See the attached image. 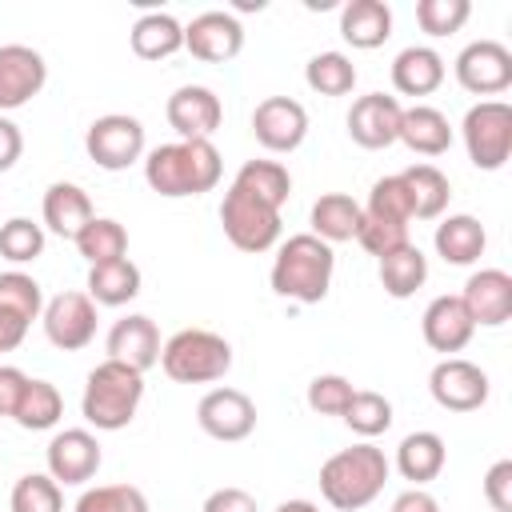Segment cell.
Listing matches in <instances>:
<instances>
[{
	"mask_svg": "<svg viewBox=\"0 0 512 512\" xmlns=\"http://www.w3.org/2000/svg\"><path fill=\"white\" fill-rule=\"evenodd\" d=\"M224 160L212 140H176L160 144L144 160V180L152 192L180 200V196H204L220 184Z\"/></svg>",
	"mask_w": 512,
	"mask_h": 512,
	"instance_id": "obj_1",
	"label": "cell"
},
{
	"mask_svg": "<svg viewBox=\"0 0 512 512\" xmlns=\"http://www.w3.org/2000/svg\"><path fill=\"white\" fill-rule=\"evenodd\" d=\"M388 472H392V464L376 444L340 448L336 456H328L320 464V496L336 512H360L384 492Z\"/></svg>",
	"mask_w": 512,
	"mask_h": 512,
	"instance_id": "obj_2",
	"label": "cell"
},
{
	"mask_svg": "<svg viewBox=\"0 0 512 512\" xmlns=\"http://www.w3.org/2000/svg\"><path fill=\"white\" fill-rule=\"evenodd\" d=\"M332 268H336V252L332 244H324L312 232L288 236L272 260V292L296 304H320L332 288Z\"/></svg>",
	"mask_w": 512,
	"mask_h": 512,
	"instance_id": "obj_3",
	"label": "cell"
},
{
	"mask_svg": "<svg viewBox=\"0 0 512 512\" xmlns=\"http://www.w3.org/2000/svg\"><path fill=\"white\" fill-rule=\"evenodd\" d=\"M144 400V372L120 364V360H104L88 372L84 396H80V412L92 428L100 432H120L132 424L136 408Z\"/></svg>",
	"mask_w": 512,
	"mask_h": 512,
	"instance_id": "obj_4",
	"label": "cell"
},
{
	"mask_svg": "<svg viewBox=\"0 0 512 512\" xmlns=\"http://www.w3.org/2000/svg\"><path fill=\"white\" fill-rule=\"evenodd\" d=\"M160 368L176 384H212L232 368V344L208 328H180L160 344Z\"/></svg>",
	"mask_w": 512,
	"mask_h": 512,
	"instance_id": "obj_5",
	"label": "cell"
},
{
	"mask_svg": "<svg viewBox=\"0 0 512 512\" xmlns=\"http://www.w3.org/2000/svg\"><path fill=\"white\" fill-rule=\"evenodd\" d=\"M220 224H224V236L232 248L240 252H268L276 240H280V208L264 204L260 196L228 184L224 192V204H220Z\"/></svg>",
	"mask_w": 512,
	"mask_h": 512,
	"instance_id": "obj_6",
	"label": "cell"
},
{
	"mask_svg": "<svg viewBox=\"0 0 512 512\" xmlns=\"http://www.w3.org/2000/svg\"><path fill=\"white\" fill-rule=\"evenodd\" d=\"M464 148H468V160L480 168V172H496L508 164L512 156V104L504 100H480L464 112Z\"/></svg>",
	"mask_w": 512,
	"mask_h": 512,
	"instance_id": "obj_7",
	"label": "cell"
},
{
	"mask_svg": "<svg viewBox=\"0 0 512 512\" xmlns=\"http://www.w3.org/2000/svg\"><path fill=\"white\" fill-rule=\"evenodd\" d=\"M84 148L96 160V168L104 172H124L128 164H136L144 156V124L136 116L124 112H108L100 120L88 124L84 132Z\"/></svg>",
	"mask_w": 512,
	"mask_h": 512,
	"instance_id": "obj_8",
	"label": "cell"
},
{
	"mask_svg": "<svg viewBox=\"0 0 512 512\" xmlns=\"http://www.w3.org/2000/svg\"><path fill=\"white\" fill-rule=\"evenodd\" d=\"M44 312V292L28 272H0V352L24 344L32 320Z\"/></svg>",
	"mask_w": 512,
	"mask_h": 512,
	"instance_id": "obj_9",
	"label": "cell"
},
{
	"mask_svg": "<svg viewBox=\"0 0 512 512\" xmlns=\"http://www.w3.org/2000/svg\"><path fill=\"white\" fill-rule=\"evenodd\" d=\"M456 80L472 96H500L512 88V52L500 40H472L456 56Z\"/></svg>",
	"mask_w": 512,
	"mask_h": 512,
	"instance_id": "obj_10",
	"label": "cell"
},
{
	"mask_svg": "<svg viewBox=\"0 0 512 512\" xmlns=\"http://www.w3.org/2000/svg\"><path fill=\"white\" fill-rule=\"evenodd\" d=\"M40 324L60 352H80L96 336V304L88 300V292H60L44 304Z\"/></svg>",
	"mask_w": 512,
	"mask_h": 512,
	"instance_id": "obj_11",
	"label": "cell"
},
{
	"mask_svg": "<svg viewBox=\"0 0 512 512\" xmlns=\"http://www.w3.org/2000/svg\"><path fill=\"white\" fill-rule=\"evenodd\" d=\"M428 392L448 412H476L488 400V372L464 356H444L428 376Z\"/></svg>",
	"mask_w": 512,
	"mask_h": 512,
	"instance_id": "obj_12",
	"label": "cell"
},
{
	"mask_svg": "<svg viewBox=\"0 0 512 512\" xmlns=\"http://www.w3.org/2000/svg\"><path fill=\"white\" fill-rule=\"evenodd\" d=\"M196 424L212 440L236 444V440H248L252 436V428H256V404L240 388H212L196 404Z\"/></svg>",
	"mask_w": 512,
	"mask_h": 512,
	"instance_id": "obj_13",
	"label": "cell"
},
{
	"mask_svg": "<svg viewBox=\"0 0 512 512\" xmlns=\"http://www.w3.org/2000/svg\"><path fill=\"white\" fill-rule=\"evenodd\" d=\"M252 136L268 152H296L308 136V112L292 96H268L252 112Z\"/></svg>",
	"mask_w": 512,
	"mask_h": 512,
	"instance_id": "obj_14",
	"label": "cell"
},
{
	"mask_svg": "<svg viewBox=\"0 0 512 512\" xmlns=\"http://www.w3.org/2000/svg\"><path fill=\"white\" fill-rule=\"evenodd\" d=\"M400 116H404V108H400L396 96H388V92H368V96L352 100V108H348V136H352L360 148L380 152V148L396 144V136H400Z\"/></svg>",
	"mask_w": 512,
	"mask_h": 512,
	"instance_id": "obj_15",
	"label": "cell"
},
{
	"mask_svg": "<svg viewBox=\"0 0 512 512\" xmlns=\"http://www.w3.org/2000/svg\"><path fill=\"white\" fill-rule=\"evenodd\" d=\"M48 80V64L28 44H0V112L24 108L32 96H40Z\"/></svg>",
	"mask_w": 512,
	"mask_h": 512,
	"instance_id": "obj_16",
	"label": "cell"
},
{
	"mask_svg": "<svg viewBox=\"0 0 512 512\" xmlns=\"http://www.w3.org/2000/svg\"><path fill=\"white\" fill-rule=\"evenodd\" d=\"M460 304L476 328H500L512 320V276L504 268H480L468 276Z\"/></svg>",
	"mask_w": 512,
	"mask_h": 512,
	"instance_id": "obj_17",
	"label": "cell"
},
{
	"mask_svg": "<svg viewBox=\"0 0 512 512\" xmlns=\"http://www.w3.org/2000/svg\"><path fill=\"white\" fill-rule=\"evenodd\" d=\"M44 460L56 484H88L100 468V444L88 428H64L48 440Z\"/></svg>",
	"mask_w": 512,
	"mask_h": 512,
	"instance_id": "obj_18",
	"label": "cell"
},
{
	"mask_svg": "<svg viewBox=\"0 0 512 512\" xmlns=\"http://www.w3.org/2000/svg\"><path fill=\"white\" fill-rule=\"evenodd\" d=\"M184 48L204 64H228L244 48V28L232 12H200L184 28Z\"/></svg>",
	"mask_w": 512,
	"mask_h": 512,
	"instance_id": "obj_19",
	"label": "cell"
},
{
	"mask_svg": "<svg viewBox=\"0 0 512 512\" xmlns=\"http://www.w3.org/2000/svg\"><path fill=\"white\" fill-rule=\"evenodd\" d=\"M168 124L180 132V140H212V132L224 120V104L204 84H184L168 96Z\"/></svg>",
	"mask_w": 512,
	"mask_h": 512,
	"instance_id": "obj_20",
	"label": "cell"
},
{
	"mask_svg": "<svg viewBox=\"0 0 512 512\" xmlns=\"http://www.w3.org/2000/svg\"><path fill=\"white\" fill-rule=\"evenodd\" d=\"M420 332H424V344H428L432 352L456 356V352L468 348L476 324L468 320L460 296H436V300L424 308V316H420Z\"/></svg>",
	"mask_w": 512,
	"mask_h": 512,
	"instance_id": "obj_21",
	"label": "cell"
},
{
	"mask_svg": "<svg viewBox=\"0 0 512 512\" xmlns=\"http://www.w3.org/2000/svg\"><path fill=\"white\" fill-rule=\"evenodd\" d=\"M108 360H120L136 372H148L152 364H160V332H156L152 316L132 312V316L116 320L108 332Z\"/></svg>",
	"mask_w": 512,
	"mask_h": 512,
	"instance_id": "obj_22",
	"label": "cell"
},
{
	"mask_svg": "<svg viewBox=\"0 0 512 512\" xmlns=\"http://www.w3.org/2000/svg\"><path fill=\"white\" fill-rule=\"evenodd\" d=\"M444 84V56L428 44H412L392 60V88L400 96H432Z\"/></svg>",
	"mask_w": 512,
	"mask_h": 512,
	"instance_id": "obj_23",
	"label": "cell"
},
{
	"mask_svg": "<svg viewBox=\"0 0 512 512\" xmlns=\"http://www.w3.org/2000/svg\"><path fill=\"white\" fill-rule=\"evenodd\" d=\"M340 36L360 52L380 48L392 36V8L384 0H348L340 8Z\"/></svg>",
	"mask_w": 512,
	"mask_h": 512,
	"instance_id": "obj_24",
	"label": "cell"
},
{
	"mask_svg": "<svg viewBox=\"0 0 512 512\" xmlns=\"http://www.w3.org/2000/svg\"><path fill=\"white\" fill-rule=\"evenodd\" d=\"M432 244H436V252L444 256V264L468 268V264H476V260L484 256V248H488V232H484V224H480L476 216L456 212V216H448V220L436 224Z\"/></svg>",
	"mask_w": 512,
	"mask_h": 512,
	"instance_id": "obj_25",
	"label": "cell"
},
{
	"mask_svg": "<svg viewBox=\"0 0 512 512\" xmlns=\"http://www.w3.org/2000/svg\"><path fill=\"white\" fill-rule=\"evenodd\" d=\"M396 140H404L416 156H444L452 148V124H448V116L440 108L412 104L400 116V136Z\"/></svg>",
	"mask_w": 512,
	"mask_h": 512,
	"instance_id": "obj_26",
	"label": "cell"
},
{
	"mask_svg": "<svg viewBox=\"0 0 512 512\" xmlns=\"http://www.w3.org/2000/svg\"><path fill=\"white\" fill-rule=\"evenodd\" d=\"M92 216H96V212H92V200H88V192H84L80 184H68V180L48 184V192H44V224H48L56 236L76 240L80 228H84Z\"/></svg>",
	"mask_w": 512,
	"mask_h": 512,
	"instance_id": "obj_27",
	"label": "cell"
},
{
	"mask_svg": "<svg viewBox=\"0 0 512 512\" xmlns=\"http://www.w3.org/2000/svg\"><path fill=\"white\" fill-rule=\"evenodd\" d=\"M404 192H408V204H412V220H436L444 208H448V196H452V184L448 176L436 168V164H412L404 172H396Z\"/></svg>",
	"mask_w": 512,
	"mask_h": 512,
	"instance_id": "obj_28",
	"label": "cell"
},
{
	"mask_svg": "<svg viewBox=\"0 0 512 512\" xmlns=\"http://www.w3.org/2000/svg\"><path fill=\"white\" fill-rule=\"evenodd\" d=\"M444 460H448V448L436 432H408L396 448V472L404 480H412L416 488L436 480L444 472Z\"/></svg>",
	"mask_w": 512,
	"mask_h": 512,
	"instance_id": "obj_29",
	"label": "cell"
},
{
	"mask_svg": "<svg viewBox=\"0 0 512 512\" xmlns=\"http://www.w3.org/2000/svg\"><path fill=\"white\" fill-rule=\"evenodd\" d=\"M128 40H132V52L140 60H168V56H176L184 48V24L176 16H168V12H144L132 24Z\"/></svg>",
	"mask_w": 512,
	"mask_h": 512,
	"instance_id": "obj_30",
	"label": "cell"
},
{
	"mask_svg": "<svg viewBox=\"0 0 512 512\" xmlns=\"http://www.w3.org/2000/svg\"><path fill=\"white\" fill-rule=\"evenodd\" d=\"M136 296H140V268H136L128 256L88 268V300H92V304L120 308V304H128V300H136Z\"/></svg>",
	"mask_w": 512,
	"mask_h": 512,
	"instance_id": "obj_31",
	"label": "cell"
},
{
	"mask_svg": "<svg viewBox=\"0 0 512 512\" xmlns=\"http://www.w3.org/2000/svg\"><path fill=\"white\" fill-rule=\"evenodd\" d=\"M360 232V204L344 192H324L312 204V236H320L324 244H340V240H356Z\"/></svg>",
	"mask_w": 512,
	"mask_h": 512,
	"instance_id": "obj_32",
	"label": "cell"
},
{
	"mask_svg": "<svg viewBox=\"0 0 512 512\" xmlns=\"http://www.w3.org/2000/svg\"><path fill=\"white\" fill-rule=\"evenodd\" d=\"M424 280H428V256L412 240L380 256V284L392 300H408L416 288H424Z\"/></svg>",
	"mask_w": 512,
	"mask_h": 512,
	"instance_id": "obj_33",
	"label": "cell"
},
{
	"mask_svg": "<svg viewBox=\"0 0 512 512\" xmlns=\"http://www.w3.org/2000/svg\"><path fill=\"white\" fill-rule=\"evenodd\" d=\"M72 244H76V252L88 260V268L128 256V232H124V224L112 220V216H92V220L80 228V236H76Z\"/></svg>",
	"mask_w": 512,
	"mask_h": 512,
	"instance_id": "obj_34",
	"label": "cell"
},
{
	"mask_svg": "<svg viewBox=\"0 0 512 512\" xmlns=\"http://www.w3.org/2000/svg\"><path fill=\"white\" fill-rule=\"evenodd\" d=\"M232 184L244 188V192H252V196H260V200L272 204V208H284V204H288V192H292V176H288V168L276 164V160H248V164L236 172Z\"/></svg>",
	"mask_w": 512,
	"mask_h": 512,
	"instance_id": "obj_35",
	"label": "cell"
},
{
	"mask_svg": "<svg viewBox=\"0 0 512 512\" xmlns=\"http://www.w3.org/2000/svg\"><path fill=\"white\" fill-rule=\"evenodd\" d=\"M64 416V396L56 392V384L48 380H28L20 404H16V424L28 428V432H44V428H56V420Z\"/></svg>",
	"mask_w": 512,
	"mask_h": 512,
	"instance_id": "obj_36",
	"label": "cell"
},
{
	"mask_svg": "<svg viewBox=\"0 0 512 512\" xmlns=\"http://www.w3.org/2000/svg\"><path fill=\"white\" fill-rule=\"evenodd\" d=\"M304 80L320 96H348L356 88V68L344 52H316L304 68Z\"/></svg>",
	"mask_w": 512,
	"mask_h": 512,
	"instance_id": "obj_37",
	"label": "cell"
},
{
	"mask_svg": "<svg viewBox=\"0 0 512 512\" xmlns=\"http://www.w3.org/2000/svg\"><path fill=\"white\" fill-rule=\"evenodd\" d=\"M340 420H344L356 436L372 440V436H380V432H388V428H392V400H388V396H380V392L356 388Z\"/></svg>",
	"mask_w": 512,
	"mask_h": 512,
	"instance_id": "obj_38",
	"label": "cell"
},
{
	"mask_svg": "<svg viewBox=\"0 0 512 512\" xmlns=\"http://www.w3.org/2000/svg\"><path fill=\"white\" fill-rule=\"evenodd\" d=\"M8 508L12 512H64V496L48 472H28L12 484Z\"/></svg>",
	"mask_w": 512,
	"mask_h": 512,
	"instance_id": "obj_39",
	"label": "cell"
},
{
	"mask_svg": "<svg viewBox=\"0 0 512 512\" xmlns=\"http://www.w3.org/2000/svg\"><path fill=\"white\" fill-rule=\"evenodd\" d=\"M72 512H148V500L136 484H96L80 492Z\"/></svg>",
	"mask_w": 512,
	"mask_h": 512,
	"instance_id": "obj_40",
	"label": "cell"
},
{
	"mask_svg": "<svg viewBox=\"0 0 512 512\" xmlns=\"http://www.w3.org/2000/svg\"><path fill=\"white\" fill-rule=\"evenodd\" d=\"M44 252V228L32 224L28 216H12L0 224V256L12 264H28Z\"/></svg>",
	"mask_w": 512,
	"mask_h": 512,
	"instance_id": "obj_41",
	"label": "cell"
},
{
	"mask_svg": "<svg viewBox=\"0 0 512 512\" xmlns=\"http://www.w3.org/2000/svg\"><path fill=\"white\" fill-rule=\"evenodd\" d=\"M356 240H360V248H364V252H372V256L380 260V256L396 252L400 244H408V224H400V220H388V216H376V212H364V208H360V232H356Z\"/></svg>",
	"mask_w": 512,
	"mask_h": 512,
	"instance_id": "obj_42",
	"label": "cell"
},
{
	"mask_svg": "<svg viewBox=\"0 0 512 512\" xmlns=\"http://www.w3.org/2000/svg\"><path fill=\"white\" fill-rule=\"evenodd\" d=\"M472 16L468 0H420L416 4V24L428 36H452L464 28V20Z\"/></svg>",
	"mask_w": 512,
	"mask_h": 512,
	"instance_id": "obj_43",
	"label": "cell"
},
{
	"mask_svg": "<svg viewBox=\"0 0 512 512\" xmlns=\"http://www.w3.org/2000/svg\"><path fill=\"white\" fill-rule=\"evenodd\" d=\"M352 392H356L352 380H344V376H336V372H324V376H316V380L308 384V408L320 412V416H344Z\"/></svg>",
	"mask_w": 512,
	"mask_h": 512,
	"instance_id": "obj_44",
	"label": "cell"
},
{
	"mask_svg": "<svg viewBox=\"0 0 512 512\" xmlns=\"http://www.w3.org/2000/svg\"><path fill=\"white\" fill-rule=\"evenodd\" d=\"M364 212H376V216H388V220L412 224V204H408V192H404L400 176H384V180H376V184H372V192H368Z\"/></svg>",
	"mask_w": 512,
	"mask_h": 512,
	"instance_id": "obj_45",
	"label": "cell"
},
{
	"mask_svg": "<svg viewBox=\"0 0 512 512\" xmlns=\"http://www.w3.org/2000/svg\"><path fill=\"white\" fill-rule=\"evenodd\" d=\"M484 500L492 512H512V460H496L484 472Z\"/></svg>",
	"mask_w": 512,
	"mask_h": 512,
	"instance_id": "obj_46",
	"label": "cell"
},
{
	"mask_svg": "<svg viewBox=\"0 0 512 512\" xmlns=\"http://www.w3.org/2000/svg\"><path fill=\"white\" fill-rule=\"evenodd\" d=\"M28 380L32 376H24L20 368L0 364V416H16V404H20L24 388H28Z\"/></svg>",
	"mask_w": 512,
	"mask_h": 512,
	"instance_id": "obj_47",
	"label": "cell"
},
{
	"mask_svg": "<svg viewBox=\"0 0 512 512\" xmlns=\"http://www.w3.org/2000/svg\"><path fill=\"white\" fill-rule=\"evenodd\" d=\"M200 512H256V496L244 488H216L208 492Z\"/></svg>",
	"mask_w": 512,
	"mask_h": 512,
	"instance_id": "obj_48",
	"label": "cell"
},
{
	"mask_svg": "<svg viewBox=\"0 0 512 512\" xmlns=\"http://www.w3.org/2000/svg\"><path fill=\"white\" fill-rule=\"evenodd\" d=\"M20 152H24L20 128H16L8 116H0V172H8V168L20 160Z\"/></svg>",
	"mask_w": 512,
	"mask_h": 512,
	"instance_id": "obj_49",
	"label": "cell"
},
{
	"mask_svg": "<svg viewBox=\"0 0 512 512\" xmlns=\"http://www.w3.org/2000/svg\"><path fill=\"white\" fill-rule=\"evenodd\" d=\"M392 512H440V504H436L432 492H424V488H408V492H400V496L392 500Z\"/></svg>",
	"mask_w": 512,
	"mask_h": 512,
	"instance_id": "obj_50",
	"label": "cell"
},
{
	"mask_svg": "<svg viewBox=\"0 0 512 512\" xmlns=\"http://www.w3.org/2000/svg\"><path fill=\"white\" fill-rule=\"evenodd\" d=\"M276 512H320V508H316L312 500H284Z\"/></svg>",
	"mask_w": 512,
	"mask_h": 512,
	"instance_id": "obj_51",
	"label": "cell"
}]
</instances>
